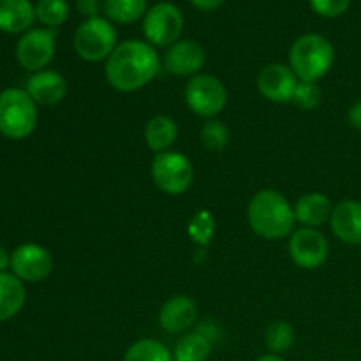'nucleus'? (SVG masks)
<instances>
[{"label":"nucleus","mask_w":361,"mask_h":361,"mask_svg":"<svg viewBox=\"0 0 361 361\" xmlns=\"http://www.w3.org/2000/svg\"><path fill=\"white\" fill-rule=\"evenodd\" d=\"M162 60L150 42L129 39L120 42L106 60V80L118 92H136L159 74Z\"/></svg>","instance_id":"nucleus-1"},{"label":"nucleus","mask_w":361,"mask_h":361,"mask_svg":"<svg viewBox=\"0 0 361 361\" xmlns=\"http://www.w3.org/2000/svg\"><path fill=\"white\" fill-rule=\"evenodd\" d=\"M247 221L261 238L281 240L293 235L296 215L295 208L279 190L264 189L250 200Z\"/></svg>","instance_id":"nucleus-2"},{"label":"nucleus","mask_w":361,"mask_h":361,"mask_svg":"<svg viewBox=\"0 0 361 361\" xmlns=\"http://www.w3.org/2000/svg\"><path fill=\"white\" fill-rule=\"evenodd\" d=\"M335 62L334 44L319 34H305L289 49V67L302 81H317L326 76Z\"/></svg>","instance_id":"nucleus-3"},{"label":"nucleus","mask_w":361,"mask_h":361,"mask_svg":"<svg viewBox=\"0 0 361 361\" xmlns=\"http://www.w3.org/2000/svg\"><path fill=\"white\" fill-rule=\"evenodd\" d=\"M37 126V108L27 90L0 92V133L9 140H25Z\"/></svg>","instance_id":"nucleus-4"},{"label":"nucleus","mask_w":361,"mask_h":361,"mask_svg":"<svg viewBox=\"0 0 361 361\" xmlns=\"http://www.w3.org/2000/svg\"><path fill=\"white\" fill-rule=\"evenodd\" d=\"M116 30L106 18L95 16L85 20L74 34V49L87 62H102L116 48Z\"/></svg>","instance_id":"nucleus-5"},{"label":"nucleus","mask_w":361,"mask_h":361,"mask_svg":"<svg viewBox=\"0 0 361 361\" xmlns=\"http://www.w3.org/2000/svg\"><path fill=\"white\" fill-rule=\"evenodd\" d=\"M152 180L162 192L178 196L190 189L194 182V166L187 155L180 152H162L155 154L150 166Z\"/></svg>","instance_id":"nucleus-6"},{"label":"nucleus","mask_w":361,"mask_h":361,"mask_svg":"<svg viewBox=\"0 0 361 361\" xmlns=\"http://www.w3.org/2000/svg\"><path fill=\"white\" fill-rule=\"evenodd\" d=\"M185 102L190 111L203 118H214L224 111L228 104V90L217 76L212 74H196L185 85Z\"/></svg>","instance_id":"nucleus-7"},{"label":"nucleus","mask_w":361,"mask_h":361,"mask_svg":"<svg viewBox=\"0 0 361 361\" xmlns=\"http://www.w3.org/2000/svg\"><path fill=\"white\" fill-rule=\"evenodd\" d=\"M183 32V14L175 4L157 2L143 18V34L152 46L169 48L180 41Z\"/></svg>","instance_id":"nucleus-8"},{"label":"nucleus","mask_w":361,"mask_h":361,"mask_svg":"<svg viewBox=\"0 0 361 361\" xmlns=\"http://www.w3.org/2000/svg\"><path fill=\"white\" fill-rule=\"evenodd\" d=\"M55 30L51 28H32L21 35L16 44V59L23 69L30 73L44 71L55 56Z\"/></svg>","instance_id":"nucleus-9"},{"label":"nucleus","mask_w":361,"mask_h":361,"mask_svg":"<svg viewBox=\"0 0 361 361\" xmlns=\"http://www.w3.org/2000/svg\"><path fill=\"white\" fill-rule=\"evenodd\" d=\"M330 245L319 229L300 228L289 236V256L296 267L316 270L328 259Z\"/></svg>","instance_id":"nucleus-10"},{"label":"nucleus","mask_w":361,"mask_h":361,"mask_svg":"<svg viewBox=\"0 0 361 361\" xmlns=\"http://www.w3.org/2000/svg\"><path fill=\"white\" fill-rule=\"evenodd\" d=\"M11 270L21 282H42L51 275L53 257L44 247L25 243L11 256Z\"/></svg>","instance_id":"nucleus-11"},{"label":"nucleus","mask_w":361,"mask_h":361,"mask_svg":"<svg viewBox=\"0 0 361 361\" xmlns=\"http://www.w3.org/2000/svg\"><path fill=\"white\" fill-rule=\"evenodd\" d=\"M207 53L200 42L192 39H182L166 49L162 56V67L173 76H196L203 69Z\"/></svg>","instance_id":"nucleus-12"},{"label":"nucleus","mask_w":361,"mask_h":361,"mask_svg":"<svg viewBox=\"0 0 361 361\" xmlns=\"http://www.w3.org/2000/svg\"><path fill=\"white\" fill-rule=\"evenodd\" d=\"M296 83H298L296 74L293 73L291 67L284 66V63H270V66L263 67L257 76L259 94L267 101L277 102V104L291 102Z\"/></svg>","instance_id":"nucleus-13"},{"label":"nucleus","mask_w":361,"mask_h":361,"mask_svg":"<svg viewBox=\"0 0 361 361\" xmlns=\"http://www.w3.org/2000/svg\"><path fill=\"white\" fill-rule=\"evenodd\" d=\"M197 321V303L190 296L176 295L164 302L159 310V323L168 334H182Z\"/></svg>","instance_id":"nucleus-14"},{"label":"nucleus","mask_w":361,"mask_h":361,"mask_svg":"<svg viewBox=\"0 0 361 361\" xmlns=\"http://www.w3.org/2000/svg\"><path fill=\"white\" fill-rule=\"evenodd\" d=\"M67 81L56 71H39L34 73L27 81V92L35 104L55 106L66 99Z\"/></svg>","instance_id":"nucleus-15"},{"label":"nucleus","mask_w":361,"mask_h":361,"mask_svg":"<svg viewBox=\"0 0 361 361\" xmlns=\"http://www.w3.org/2000/svg\"><path fill=\"white\" fill-rule=\"evenodd\" d=\"M330 228L341 242L349 245H361V203L360 201H342L334 207L330 217Z\"/></svg>","instance_id":"nucleus-16"},{"label":"nucleus","mask_w":361,"mask_h":361,"mask_svg":"<svg viewBox=\"0 0 361 361\" xmlns=\"http://www.w3.org/2000/svg\"><path fill=\"white\" fill-rule=\"evenodd\" d=\"M334 204L328 196L321 192L303 194L295 204L296 222L303 224V228H321L324 222H330Z\"/></svg>","instance_id":"nucleus-17"},{"label":"nucleus","mask_w":361,"mask_h":361,"mask_svg":"<svg viewBox=\"0 0 361 361\" xmlns=\"http://www.w3.org/2000/svg\"><path fill=\"white\" fill-rule=\"evenodd\" d=\"M35 20V7L30 0H0V30L20 34L28 30Z\"/></svg>","instance_id":"nucleus-18"},{"label":"nucleus","mask_w":361,"mask_h":361,"mask_svg":"<svg viewBox=\"0 0 361 361\" xmlns=\"http://www.w3.org/2000/svg\"><path fill=\"white\" fill-rule=\"evenodd\" d=\"M178 137V126L168 115H155L145 126V141L147 147L155 154L168 152Z\"/></svg>","instance_id":"nucleus-19"},{"label":"nucleus","mask_w":361,"mask_h":361,"mask_svg":"<svg viewBox=\"0 0 361 361\" xmlns=\"http://www.w3.org/2000/svg\"><path fill=\"white\" fill-rule=\"evenodd\" d=\"M25 286L16 275L0 274V323L16 316L25 305Z\"/></svg>","instance_id":"nucleus-20"},{"label":"nucleus","mask_w":361,"mask_h":361,"mask_svg":"<svg viewBox=\"0 0 361 361\" xmlns=\"http://www.w3.org/2000/svg\"><path fill=\"white\" fill-rule=\"evenodd\" d=\"M102 9L113 23H136L147 14V0H104Z\"/></svg>","instance_id":"nucleus-21"},{"label":"nucleus","mask_w":361,"mask_h":361,"mask_svg":"<svg viewBox=\"0 0 361 361\" xmlns=\"http://www.w3.org/2000/svg\"><path fill=\"white\" fill-rule=\"evenodd\" d=\"M212 342L203 335L192 331L180 338L173 349V360L175 361H207L210 358Z\"/></svg>","instance_id":"nucleus-22"},{"label":"nucleus","mask_w":361,"mask_h":361,"mask_svg":"<svg viewBox=\"0 0 361 361\" xmlns=\"http://www.w3.org/2000/svg\"><path fill=\"white\" fill-rule=\"evenodd\" d=\"M123 361H175L173 353L162 342L154 338H141L126 351Z\"/></svg>","instance_id":"nucleus-23"},{"label":"nucleus","mask_w":361,"mask_h":361,"mask_svg":"<svg viewBox=\"0 0 361 361\" xmlns=\"http://www.w3.org/2000/svg\"><path fill=\"white\" fill-rule=\"evenodd\" d=\"M264 344L270 349L271 355H279L289 351L295 344V330L286 321H275L267 328L264 334Z\"/></svg>","instance_id":"nucleus-24"},{"label":"nucleus","mask_w":361,"mask_h":361,"mask_svg":"<svg viewBox=\"0 0 361 361\" xmlns=\"http://www.w3.org/2000/svg\"><path fill=\"white\" fill-rule=\"evenodd\" d=\"M35 18L49 28L60 27L69 18V6L66 0H37Z\"/></svg>","instance_id":"nucleus-25"},{"label":"nucleus","mask_w":361,"mask_h":361,"mask_svg":"<svg viewBox=\"0 0 361 361\" xmlns=\"http://www.w3.org/2000/svg\"><path fill=\"white\" fill-rule=\"evenodd\" d=\"M190 240L201 247L210 245L215 235V219L208 210H200L192 215L189 226H187Z\"/></svg>","instance_id":"nucleus-26"},{"label":"nucleus","mask_w":361,"mask_h":361,"mask_svg":"<svg viewBox=\"0 0 361 361\" xmlns=\"http://www.w3.org/2000/svg\"><path fill=\"white\" fill-rule=\"evenodd\" d=\"M200 137H201V145H203L208 152H215V154H219V152H222L226 147H228L229 130L228 127H226V123L212 118L203 126Z\"/></svg>","instance_id":"nucleus-27"},{"label":"nucleus","mask_w":361,"mask_h":361,"mask_svg":"<svg viewBox=\"0 0 361 361\" xmlns=\"http://www.w3.org/2000/svg\"><path fill=\"white\" fill-rule=\"evenodd\" d=\"M321 101H323V92H321L319 85L314 83V81L298 80L291 102H295L300 109L310 111V109H316L321 104Z\"/></svg>","instance_id":"nucleus-28"},{"label":"nucleus","mask_w":361,"mask_h":361,"mask_svg":"<svg viewBox=\"0 0 361 361\" xmlns=\"http://www.w3.org/2000/svg\"><path fill=\"white\" fill-rule=\"evenodd\" d=\"M316 14L323 18H338L349 9L351 0H309Z\"/></svg>","instance_id":"nucleus-29"},{"label":"nucleus","mask_w":361,"mask_h":361,"mask_svg":"<svg viewBox=\"0 0 361 361\" xmlns=\"http://www.w3.org/2000/svg\"><path fill=\"white\" fill-rule=\"evenodd\" d=\"M76 9L81 16L95 18L99 16V9H101V0H76Z\"/></svg>","instance_id":"nucleus-30"},{"label":"nucleus","mask_w":361,"mask_h":361,"mask_svg":"<svg viewBox=\"0 0 361 361\" xmlns=\"http://www.w3.org/2000/svg\"><path fill=\"white\" fill-rule=\"evenodd\" d=\"M348 120L355 129L361 130V101L353 104L348 111Z\"/></svg>","instance_id":"nucleus-31"},{"label":"nucleus","mask_w":361,"mask_h":361,"mask_svg":"<svg viewBox=\"0 0 361 361\" xmlns=\"http://www.w3.org/2000/svg\"><path fill=\"white\" fill-rule=\"evenodd\" d=\"M226 0H190V4L200 11H215Z\"/></svg>","instance_id":"nucleus-32"},{"label":"nucleus","mask_w":361,"mask_h":361,"mask_svg":"<svg viewBox=\"0 0 361 361\" xmlns=\"http://www.w3.org/2000/svg\"><path fill=\"white\" fill-rule=\"evenodd\" d=\"M7 267H11V257L7 254V250L0 245V274H4Z\"/></svg>","instance_id":"nucleus-33"},{"label":"nucleus","mask_w":361,"mask_h":361,"mask_svg":"<svg viewBox=\"0 0 361 361\" xmlns=\"http://www.w3.org/2000/svg\"><path fill=\"white\" fill-rule=\"evenodd\" d=\"M256 361H284V360H282L279 355H271V353H270V355L259 356V358H257Z\"/></svg>","instance_id":"nucleus-34"}]
</instances>
